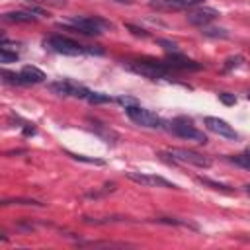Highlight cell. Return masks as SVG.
<instances>
[{"label": "cell", "mask_w": 250, "mask_h": 250, "mask_svg": "<svg viewBox=\"0 0 250 250\" xmlns=\"http://www.w3.org/2000/svg\"><path fill=\"white\" fill-rule=\"evenodd\" d=\"M230 160H232L234 164H238L240 168H244V170H250V148H248L246 152H242V154L230 156Z\"/></svg>", "instance_id": "e0dca14e"}, {"label": "cell", "mask_w": 250, "mask_h": 250, "mask_svg": "<svg viewBox=\"0 0 250 250\" xmlns=\"http://www.w3.org/2000/svg\"><path fill=\"white\" fill-rule=\"evenodd\" d=\"M68 156H72L74 160H80V162H88V164H98V166H102V164H104V160L88 158V156H84V154H72V152H68Z\"/></svg>", "instance_id": "cb8c5ba5"}, {"label": "cell", "mask_w": 250, "mask_h": 250, "mask_svg": "<svg viewBox=\"0 0 250 250\" xmlns=\"http://www.w3.org/2000/svg\"><path fill=\"white\" fill-rule=\"evenodd\" d=\"M92 125H94V129L98 131V135H102V137L105 139V143H111L109 139H113V141L117 139V135H115V133H113L111 129H105V127H102V123H98V121H94Z\"/></svg>", "instance_id": "ac0fdd59"}, {"label": "cell", "mask_w": 250, "mask_h": 250, "mask_svg": "<svg viewBox=\"0 0 250 250\" xmlns=\"http://www.w3.org/2000/svg\"><path fill=\"white\" fill-rule=\"evenodd\" d=\"M86 100L90 104H107V102H111V98L107 94H102V92H90Z\"/></svg>", "instance_id": "d6986e66"}, {"label": "cell", "mask_w": 250, "mask_h": 250, "mask_svg": "<svg viewBox=\"0 0 250 250\" xmlns=\"http://www.w3.org/2000/svg\"><path fill=\"white\" fill-rule=\"evenodd\" d=\"M127 66L145 76V78H150V80H162V78H170V68L166 62H160V61H129Z\"/></svg>", "instance_id": "7a4b0ae2"}, {"label": "cell", "mask_w": 250, "mask_h": 250, "mask_svg": "<svg viewBox=\"0 0 250 250\" xmlns=\"http://www.w3.org/2000/svg\"><path fill=\"white\" fill-rule=\"evenodd\" d=\"M4 21H12V23H35L37 21V16H33V12H6L2 16Z\"/></svg>", "instance_id": "5bb4252c"}, {"label": "cell", "mask_w": 250, "mask_h": 250, "mask_svg": "<svg viewBox=\"0 0 250 250\" xmlns=\"http://www.w3.org/2000/svg\"><path fill=\"white\" fill-rule=\"evenodd\" d=\"M127 29H131L133 35H137V37H146V35H148L145 29H141V27H137V25H127Z\"/></svg>", "instance_id": "f1b7e54d"}, {"label": "cell", "mask_w": 250, "mask_h": 250, "mask_svg": "<svg viewBox=\"0 0 250 250\" xmlns=\"http://www.w3.org/2000/svg\"><path fill=\"white\" fill-rule=\"evenodd\" d=\"M127 178L139 186H145V188H172L176 189L178 186L164 180L162 176H154V174H141V172H127Z\"/></svg>", "instance_id": "52a82bcc"}, {"label": "cell", "mask_w": 250, "mask_h": 250, "mask_svg": "<svg viewBox=\"0 0 250 250\" xmlns=\"http://www.w3.org/2000/svg\"><path fill=\"white\" fill-rule=\"evenodd\" d=\"M197 182L203 184V186H209V188H213V189H219V191H225V193H232V188H230V186L213 182V180H209V178H197Z\"/></svg>", "instance_id": "9a60e30c"}, {"label": "cell", "mask_w": 250, "mask_h": 250, "mask_svg": "<svg viewBox=\"0 0 250 250\" xmlns=\"http://www.w3.org/2000/svg\"><path fill=\"white\" fill-rule=\"evenodd\" d=\"M125 113H127V117H129L133 123H137V125H141V127L160 129V127L164 125V121H162L156 113H152V111L141 107L139 104H137V105H129V107H125Z\"/></svg>", "instance_id": "5b68a950"}, {"label": "cell", "mask_w": 250, "mask_h": 250, "mask_svg": "<svg viewBox=\"0 0 250 250\" xmlns=\"http://www.w3.org/2000/svg\"><path fill=\"white\" fill-rule=\"evenodd\" d=\"M248 98H250V92H248Z\"/></svg>", "instance_id": "1f68e13d"}, {"label": "cell", "mask_w": 250, "mask_h": 250, "mask_svg": "<svg viewBox=\"0 0 250 250\" xmlns=\"http://www.w3.org/2000/svg\"><path fill=\"white\" fill-rule=\"evenodd\" d=\"M117 102H119L121 105H125V107H129V105H137V104H139L135 98H129V96H119Z\"/></svg>", "instance_id": "83f0119b"}, {"label": "cell", "mask_w": 250, "mask_h": 250, "mask_svg": "<svg viewBox=\"0 0 250 250\" xmlns=\"http://www.w3.org/2000/svg\"><path fill=\"white\" fill-rule=\"evenodd\" d=\"M166 64H168V68H184V70H199L201 68L195 61H189V59L182 57L180 53H170Z\"/></svg>", "instance_id": "7c38bea8"}, {"label": "cell", "mask_w": 250, "mask_h": 250, "mask_svg": "<svg viewBox=\"0 0 250 250\" xmlns=\"http://www.w3.org/2000/svg\"><path fill=\"white\" fill-rule=\"evenodd\" d=\"M31 4H47V6H64V0H27Z\"/></svg>", "instance_id": "4316f807"}, {"label": "cell", "mask_w": 250, "mask_h": 250, "mask_svg": "<svg viewBox=\"0 0 250 250\" xmlns=\"http://www.w3.org/2000/svg\"><path fill=\"white\" fill-rule=\"evenodd\" d=\"M186 18H188V21H189L191 25L203 27V25H209L213 20H217V18H219V12L213 10V8H207V6H199V8H195V10H189Z\"/></svg>", "instance_id": "9c48e42d"}, {"label": "cell", "mask_w": 250, "mask_h": 250, "mask_svg": "<svg viewBox=\"0 0 250 250\" xmlns=\"http://www.w3.org/2000/svg\"><path fill=\"white\" fill-rule=\"evenodd\" d=\"M201 33L207 35V37H221V39L229 37L227 29H223V27H207V25H203V27H201Z\"/></svg>", "instance_id": "2e32d148"}, {"label": "cell", "mask_w": 250, "mask_h": 250, "mask_svg": "<svg viewBox=\"0 0 250 250\" xmlns=\"http://www.w3.org/2000/svg\"><path fill=\"white\" fill-rule=\"evenodd\" d=\"M170 129H172L178 137H182V139L195 141V143H199V145H205V143H207L205 133L199 131V129H195V127L191 125V121L186 119V117H178V119H174V121L170 123Z\"/></svg>", "instance_id": "8992f818"}, {"label": "cell", "mask_w": 250, "mask_h": 250, "mask_svg": "<svg viewBox=\"0 0 250 250\" xmlns=\"http://www.w3.org/2000/svg\"><path fill=\"white\" fill-rule=\"evenodd\" d=\"M66 25L82 35H102L105 27H111L109 21L98 18V16H72L66 20Z\"/></svg>", "instance_id": "6da1fadb"}, {"label": "cell", "mask_w": 250, "mask_h": 250, "mask_svg": "<svg viewBox=\"0 0 250 250\" xmlns=\"http://www.w3.org/2000/svg\"><path fill=\"white\" fill-rule=\"evenodd\" d=\"M158 45H162L168 53H180V49H178V43H174V41H168V39H158Z\"/></svg>", "instance_id": "d4e9b609"}, {"label": "cell", "mask_w": 250, "mask_h": 250, "mask_svg": "<svg viewBox=\"0 0 250 250\" xmlns=\"http://www.w3.org/2000/svg\"><path fill=\"white\" fill-rule=\"evenodd\" d=\"M113 2H119V4H131L133 0H113Z\"/></svg>", "instance_id": "f546056e"}, {"label": "cell", "mask_w": 250, "mask_h": 250, "mask_svg": "<svg viewBox=\"0 0 250 250\" xmlns=\"http://www.w3.org/2000/svg\"><path fill=\"white\" fill-rule=\"evenodd\" d=\"M2 80L4 82H8V84H23V80H21V74L18 72H8V70H2Z\"/></svg>", "instance_id": "ffe728a7"}, {"label": "cell", "mask_w": 250, "mask_h": 250, "mask_svg": "<svg viewBox=\"0 0 250 250\" xmlns=\"http://www.w3.org/2000/svg\"><path fill=\"white\" fill-rule=\"evenodd\" d=\"M162 154L172 156L174 162L193 164V166H197V168H209V166L213 164L209 156H205V154H201V152H197V150H189V148H178V146H174V148L164 150Z\"/></svg>", "instance_id": "3957f363"}, {"label": "cell", "mask_w": 250, "mask_h": 250, "mask_svg": "<svg viewBox=\"0 0 250 250\" xmlns=\"http://www.w3.org/2000/svg\"><path fill=\"white\" fill-rule=\"evenodd\" d=\"M18 61V53H10L6 49H0V62H16Z\"/></svg>", "instance_id": "603a6c76"}, {"label": "cell", "mask_w": 250, "mask_h": 250, "mask_svg": "<svg viewBox=\"0 0 250 250\" xmlns=\"http://www.w3.org/2000/svg\"><path fill=\"white\" fill-rule=\"evenodd\" d=\"M242 61H244V59H242L240 55H236V57H229V59L225 61V66H223V70H225V72H229L230 68H236V66H238Z\"/></svg>", "instance_id": "7402d4cb"}, {"label": "cell", "mask_w": 250, "mask_h": 250, "mask_svg": "<svg viewBox=\"0 0 250 250\" xmlns=\"http://www.w3.org/2000/svg\"><path fill=\"white\" fill-rule=\"evenodd\" d=\"M12 203H14V205H16V203H18V205H37V207L43 205L41 201H35V199H4V201H2V205H12Z\"/></svg>", "instance_id": "44dd1931"}, {"label": "cell", "mask_w": 250, "mask_h": 250, "mask_svg": "<svg viewBox=\"0 0 250 250\" xmlns=\"http://www.w3.org/2000/svg\"><path fill=\"white\" fill-rule=\"evenodd\" d=\"M244 191H246V193H250V184H246V186H244Z\"/></svg>", "instance_id": "4dcf8cb0"}, {"label": "cell", "mask_w": 250, "mask_h": 250, "mask_svg": "<svg viewBox=\"0 0 250 250\" xmlns=\"http://www.w3.org/2000/svg\"><path fill=\"white\" fill-rule=\"evenodd\" d=\"M45 47L59 53V55H66V57H76V55H82L86 53V47L68 39V37H62V35H53L49 39H45Z\"/></svg>", "instance_id": "277c9868"}, {"label": "cell", "mask_w": 250, "mask_h": 250, "mask_svg": "<svg viewBox=\"0 0 250 250\" xmlns=\"http://www.w3.org/2000/svg\"><path fill=\"white\" fill-rule=\"evenodd\" d=\"M203 121H205V125H207V129L213 131L215 135L225 137V139H230V141H236V139H238V133H236L225 119H219V117H205Z\"/></svg>", "instance_id": "30bf717a"}, {"label": "cell", "mask_w": 250, "mask_h": 250, "mask_svg": "<svg viewBox=\"0 0 250 250\" xmlns=\"http://www.w3.org/2000/svg\"><path fill=\"white\" fill-rule=\"evenodd\" d=\"M49 88H51L53 92L61 94V96H74V98H84V100H86L88 94H90L88 88L76 84L74 80H59V82L49 84Z\"/></svg>", "instance_id": "ba28073f"}, {"label": "cell", "mask_w": 250, "mask_h": 250, "mask_svg": "<svg viewBox=\"0 0 250 250\" xmlns=\"http://www.w3.org/2000/svg\"><path fill=\"white\" fill-rule=\"evenodd\" d=\"M199 2L201 0H150V6L156 10H182V8H191Z\"/></svg>", "instance_id": "8fae6325"}, {"label": "cell", "mask_w": 250, "mask_h": 250, "mask_svg": "<svg viewBox=\"0 0 250 250\" xmlns=\"http://www.w3.org/2000/svg\"><path fill=\"white\" fill-rule=\"evenodd\" d=\"M20 74H21L23 84H41V82L47 78L45 72L39 70L37 66H23V68L20 70Z\"/></svg>", "instance_id": "4fadbf2b"}, {"label": "cell", "mask_w": 250, "mask_h": 250, "mask_svg": "<svg viewBox=\"0 0 250 250\" xmlns=\"http://www.w3.org/2000/svg\"><path fill=\"white\" fill-rule=\"evenodd\" d=\"M219 100H221L223 104H227V105H234V104H236V98H234L232 94H229V92H221V94H219Z\"/></svg>", "instance_id": "484cf974"}]
</instances>
